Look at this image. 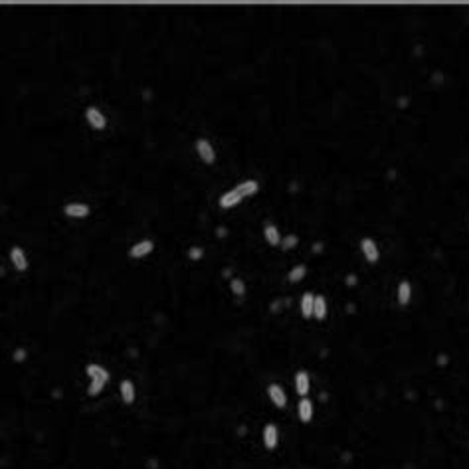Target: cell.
<instances>
[{
    "label": "cell",
    "instance_id": "obj_2",
    "mask_svg": "<svg viewBox=\"0 0 469 469\" xmlns=\"http://www.w3.org/2000/svg\"><path fill=\"white\" fill-rule=\"evenodd\" d=\"M360 249H362L364 257H367L370 264H376V262H378L380 253H378V247H376L374 240H370V238H364V240L360 242Z\"/></svg>",
    "mask_w": 469,
    "mask_h": 469
},
{
    "label": "cell",
    "instance_id": "obj_20",
    "mask_svg": "<svg viewBox=\"0 0 469 469\" xmlns=\"http://www.w3.org/2000/svg\"><path fill=\"white\" fill-rule=\"evenodd\" d=\"M230 287H232V291H234L236 295H240V297L246 293V285H244V281H242V279H232Z\"/></svg>",
    "mask_w": 469,
    "mask_h": 469
},
{
    "label": "cell",
    "instance_id": "obj_6",
    "mask_svg": "<svg viewBox=\"0 0 469 469\" xmlns=\"http://www.w3.org/2000/svg\"><path fill=\"white\" fill-rule=\"evenodd\" d=\"M262 438H264V445H266L268 449H275V445H277V442H279L277 428H275L273 424H268V426L264 428V434H262Z\"/></svg>",
    "mask_w": 469,
    "mask_h": 469
},
{
    "label": "cell",
    "instance_id": "obj_13",
    "mask_svg": "<svg viewBox=\"0 0 469 469\" xmlns=\"http://www.w3.org/2000/svg\"><path fill=\"white\" fill-rule=\"evenodd\" d=\"M313 309H315V297H313L311 293H305L303 299H301V313H303L305 319H309L313 315Z\"/></svg>",
    "mask_w": 469,
    "mask_h": 469
},
{
    "label": "cell",
    "instance_id": "obj_8",
    "mask_svg": "<svg viewBox=\"0 0 469 469\" xmlns=\"http://www.w3.org/2000/svg\"><path fill=\"white\" fill-rule=\"evenodd\" d=\"M309 388H311L309 374H307L305 370H299V372L295 374V390H297V394H301V396H307Z\"/></svg>",
    "mask_w": 469,
    "mask_h": 469
},
{
    "label": "cell",
    "instance_id": "obj_9",
    "mask_svg": "<svg viewBox=\"0 0 469 469\" xmlns=\"http://www.w3.org/2000/svg\"><path fill=\"white\" fill-rule=\"evenodd\" d=\"M119 390H121V400H123L125 404H133V402H135L137 392H135V384H133L131 380H123L121 386H119Z\"/></svg>",
    "mask_w": 469,
    "mask_h": 469
},
{
    "label": "cell",
    "instance_id": "obj_5",
    "mask_svg": "<svg viewBox=\"0 0 469 469\" xmlns=\"http://www.w3.org/2000/svg\"><path fill=\"white\" fill-rule=\"evenodd\" d=\"M268 394H270L272 402H273L277 408H285L287 396H285V392H283V388H281L279 384H270V386H268Z\"/></svg>",
    "mask_w": 469,
    "mask_h": 469
},
{
    "label": "cell",
    "instance_id": "obj_21",
    "mask_svg": "<svg viewBox=\"0 0 469 469\" xmlns=\"http://www.w3.org/2000/svg\"><path fill=\"white\" fill-rule=\"evenodd\" d=\"M295 244H297V238H295V236H287V238L283 240V249H291Z\"/></svg>",
    "mask_w": 469,
    "mask_h": 469
},
{
    "label": "cell",
    "instance_id": "obj_14",
    "mask_svg": "<svg viewBox=\"0 0 469 469\" xmlns=\"http://www.w3.org/2000/svg\"><path fill=\"white\" fill-rule=\"evenodd\" d=\"M410 299H412V287H410V283L404 279V281H400V285H398V303H400V305H408Z\"/></svg>",
    "mask_w": 469,
    "mask_h": 469
},
{
    "label": "cell",
    "instance_id": "obj_11",
    "mask_svg": "<svg viewBox=\"0 0 469 469\" xmlns=\"http://www.w3.org/2000/svg\"><path fill=\"white\" fill-rule=\"evenodd\" d=\"M152 242L150 240H143V242H139V244H135L133 247H131V257H145L147 253H150L152 251Z\"/></svg>",
    "mask_w": 469,
    "mask_h": 469
},
{
    "label": "cell",
    "instance_id": "obj_22",
    "mask_svg": "<svg viewBox=\"0 0 469 469\" xmlns=\"http://www.w3.org/2000/svg\"><path fill=\"white\" fill-rule=\"evenodd\" d=\"M190 255H192V257H200V255H202V249H196V247H194V249H190Z\"/></svg>",
    "mask_w": 469,
    "mask_h": 469
},
{
    "label": "cell",
    "instance_id": "obj_7",
    "mask_svg": "<svg viewBox=\"0 0 469 469\" xmlns=\"http://www.w3.org/2000/svg\"><path fill=\"white\" fill-rule=\"evenodd\" d=\"M66 214L72 218H85L89 214V206L81 204V202H72L66 206Z\"/></svg>",
    "mask_w": 469,
    "mask_h": 469
},
{
    "label": "cell",
    "instance_id": "obj_19",
    "mask_svg": "<svg viewBox=\"0 0 469 469\" xmlns=\"http://www.w3.org/2000/svg\"><path fill=\"white\" fill-rule=\"evenodd\" d=\"M305 273H307V268H305V266H295V268L289 272V281H291V283H297V281H301V279L305 277Z\"/></svg>",
    "mask_w": 469,
    "mask_h": 469
},
{
    "label": "cell",
    "instance_id": "obj_4",
    "mask_svg": "<svg viewBox=\"0 0 469 469\" xmlns=\"http://www.w3.org/2000/svg\"><path fill=\"white\" fill-rule=\"evenodd\" d=\"M85 117H87V121H89V125H91L93 129H103V127L107 125L105 115H103L99 109H95V107H87Z\"/></svg>",
    "mask_w": 469,
    "mask_h": 469
},
{
    "label": "cell",
    "instance_id": "obj_17",
    "mask_svg": "<svg viewBox=\"0 0 469 469\" xmlns=\"http://www.w3.org/2000/svg\"><path fill=\"white\" fill-rule=\"evenodd\" d=\"M240 200H242V196H240V194L236 192V188H234V190L226 192V194L220 198V206H222V208H232V206H236Z\"/></svg>",
    "mask_w": 469,
    "mask_h": 469
},
{
    "label": "cell",
    "instance_id": "obj_16",
    "mask_svg": "<svg viewBox=\"0 0 469 469\" xmlns=\"http://www.w3.org/2000/svg\"><path fill=\"white\" fill-rule=\"evenodd\" d=\"M236 192H238L242 198L251 196V194L257 192V182H255V180H246V182H242V184L236 186Z\"/></svg>",
    "mask_w": 469,
    "mask_h": 469
},
{
    "label": "cell",
    "instance_id": "obj_10",
    "mask_svg": "<svg viewBox=\"0 0 469 469\" xmlns=\"http://www.w3.org/2000/svg\"><path fill=\"white\" fill-rule=\"evenodd\" d=\"M10 259H12V264L16 266V270L24 272L28 268V259H26V253L20 249V247H12L10 249Z\"/></svg>",
    "mask_w": 469,
    "mask_h": 469
},
{
    "label": "cell",
    "instance_id": "obj_3",
    "mask_svg": "<svg viewBox=\"0 0 469 469\" xmlns=\"http://www.w3.org/2000/svg\"><path fill=\"white\" fill-rule=\"evenodd\" d=\"M196 150H198L200 159H202L204 163H214V159H216V152H214L212 145L208 143L206 139H198V141H196Z\"/></svg>",
    "mask_w": 469,
    "mask_h": 469
},
{
    "label": "cell",
    "instance_id": "obj_15",
    "mask_svg": "<svg viewBox=\"0 0 469 469\" xmlns=\"http://www.w3.org/2000/svg\"><path fill=\"white\" fill-rule=\"evenodd\" d=\"M313 317L319 319V321H323V319L327 317V301H325V297H321V295L315 297V309H313Z\"/></svg>",
    "mask_w": 469,
    "mask_h": 469
},
{
    "label": "cell",
    "instance_id": "obj_1",
    "mask_svg": "<svg viewBox=\"0 0 469 469\" xmlns=\"http://www.w3.org/2000/svg\"><path fill=\"white\" fill-rule=\"evenodd\" d=\"M87 376L91 378V384L87 388V394L89 396H97L101 392V388L105 386V382L109 380V372L105 369H101L99 364H87V369H85Z\"/></svg>",
    "mask_w": 469,
    "mask_h": 469
},
{
    "label": "cell",
    "instance_id": "obj_23",
    "mask_svg": "<svg viewBox=\"0 0 469 469\" xmlns=\"http://www.w3.org/2000/svg\"><path fill=\"white\" fill-rule=\"evenodd\" d=\"M22 356H24V352H22V350H18V352H16V360H22Z\"/></svg>",
    "mask_w": 469,
    "mask_h": 469
},
{
    "label": "cell",
    "instance_id": "obj_18",
    "mask_svg": "<svg viewBox=\"0 0 469 469\" xmlns=\"http://www.w3.org/2000/svg\"><path fill=\"white\" fill-rule=\"evenodd\" d=\"M264 236H266V240H268L272 246H277V244H279V232H277L275 226L268 224V226L264 228Z\"/></svg>",
    "mask_w": 469,
    "mask_h": 469
},
{
    "label": "cell",
    "instance_id": "obj_12",
    "mask_svg": "<svg viewBox=\"0 0 469 469\" xmlns=\"http://www.w3.org/2000/svg\"><path fill=\"white\" fill-rule=\"evenodd\" d=\"M299 418L303 424H309L311 418H313V402L309 398H303L299 402Z\"/></svg>",
    "mask_w": 469,
    "mask_h": 469
}]
</instances>
